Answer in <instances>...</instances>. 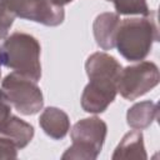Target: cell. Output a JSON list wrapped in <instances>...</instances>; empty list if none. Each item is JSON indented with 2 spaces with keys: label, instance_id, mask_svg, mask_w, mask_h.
<instances>
[{
  "label": "cell",
  "instance_id": "6da1fadb",
  "mask_svg": "<svg viewBox=\"0 0 160 160\" xmlns=\"http://www.w3.org/2000/svg\"><path fill=\"white\" fill-rule=\"evenodd\" d=\"M120 62L111 55L96 51L85 62L89 84L81 94V108L90 114H101L115 100L118 80L121 72Z\"/></svg>",
  "mask_w": 160,
  "mask_h": 160
},
{
  "label": "cell",
  "instance_id": "7a4b0ae2",
  "mask_svg": "<svg viewBox=\"0 0 160 160\" xmlns=\"http://www.w3.org/2000/svg\"><path fill=\"white\" fill-rule=\"evenodd\" d=\"M159 40L156 11L142 18H128L120 21L115 46L128 61H141L151 51L152 44Z\"/></svg>",
  "mask_w": 160,
  "mask_h": 160
},
{
  "label": "cell",
  "instance_id": "3957f363",
  "mask_svg": "<svg viewBox=\"0 0 160 160\" xmlns=\"http://www.w3.org/2000/svg\"><path fill=\"white\" fill-rule=\"evenodd\" d=\"M41 46L30 34L15 31L0 45V64L34 81L41 78Z\"/></svg>",
  "mask_w": 160,
  "mask_h": 160
},
{
  "label": "cell",
  "instance_id": "277c9868",
  "mask_svg": "<svg viewBox=\"0 0 160 160\" xmlns=\"http://www.w3.org/2000/svg\"><path fill=\"white\" fill-rule=\"evenodd\" d=\"M108 125L98 116L85 118L79 120L71 129L70 136L72 140L61 155L62 160H95L105 142Z\"/></svg>",
  "mask_w": 160,
  "mask_h": 160
},
{
  "label": "cell",
  "instance_id": "5b68a950",
  "mask_svg": "<svg viewBox=\"0 0 160 160\" xmlns=\"http://www.w3.org/2000/svg\"><path fill=\"white\" fill-rule=\"evenodd\" d=\"M1 89L8 101L22 115L38 114L44 106V96L36 81L19 74L10 72L1 81Z\"/></svg>",
  "mask_w": 160,
  "mask_h": 160
},
{
  "label": "cell",
  "instance_id": "8992f818",
  "mask_svg": "<svg viewBox=\"0 0 160 160\" xmlns=\"http://www.w3.org/2000/svg\"><path fill=\"white\" fill-rule=\"evenodd\" d=\"M159 68L152 61H139L121 69L118 80V92L126 100H135L158 86Z\"/></svg>",
  "mask_w": 160,
  "mask_h": 160
},
{
  "label": "cell",
  "instance_id": "52a82bcc",
  "mask_svg": "<svg viewBox=\"0 0 160 160\" xmlns=\"http://www.w3.org/2000/svg\"><path fill=\"white\" fill-rule=\"evenodd\" d=\"M15 16L42 24L58 26L65 19L64 6L52 0H0Z\"/></svg>",
  "mask_w": 160,
  "mask_h": 160
},
{
  "label": "cell",
  "instance_id": "ba28073f",
  "mask_svg": "<svg viewBox=\"0 0 160 160\" xmlns=\"http://www.w3.org/2000/svg\"><path fill=\"white\" fill-rule=\"evenodd\" d=\"M120 21L119 15L115 12H101L95 18L92 32L98 46L102 50H111L115 48V39Z\"/></svg>",
  "mask_w": 160,
  "mask_h": 160
},
{
  "label": "cell",
  "instance_id": "9c48e42d",
  "mask_svg": "<svg viewBox=\"0 0 160 160\" xmlns=\"http://www.w3.org/2000/svg\"><path fill=\"white\" fill-rule=\"evenodd\" d=\"M39 125L48 136L55 140H61L70 130V119L64 110L49 106L42 110L39 118Z\"/></svg>",
  "mask_w": 160,
  "mask_h": 160
},
{
  "label": "cell",
  "instance_id": "30bf717a",
  "mask_svg": "<svg viewBox=\"0 0 160 160\" xmlns=\"http://www.w3.org/2000/svg\"><path fill=\"white\" fill-rule=\"evenodd\" d=\"M112 160L120 159H148V154L145 151L144 136L140 130H132L126 132L116 146L112 156Z\"/></svg>",
  "mask_w": 160,
  "mask_h": 160
},
{
  "label": "cell",
  "instance_id": "8fae6325",
  "mask_svg": "<svg viewBox=\"0 0 160 160\" xmlns=\"http://www.w3.org/2000/svg\"><path fill=\"white\" fill-rule=\"evenodd\" d=\"M0 135L10 139L18 149H24L34 138V128L22 119L10 115L9 119L0 126Z\"/></svg>",
  "mask_w": 160,
  "mask_h": 160
},
{
  "label": "cell",
  "instance_id": "7c38bea8",
  "mask_svg": "<svg viewBox=\"0 0 160 160\" xmlns=\"http://www.w3.org/2000/svg\"><path fill=\"white\" fill-rule=\"evenodd\" d=\"M158 105L151 100L134 104L126 112V122L131 129L144 130L158 119Z\"/></svg>",
  "mask_w": 160,
  "mask_h": 160
},
{
  "label": "cell",
  "instance_id": "4fadbf2b",
  "mask_svg": "<svg viewBox=\"0 0 160 160\" xmlns=\"http://www.w3.org/2000/svg\"><path fill=\"white\" fill-rule=\"evenodd\" d=\"M115 6L118 15H142L150 14L146 0H108Z\"/></svg>",
  "mask_w": 160,
  "mask_h": 160
},
{
  "label": "cell",
  "instance_id": "5bb4252c",
  "mask_svg": "<svg viewBox=\"0 0 160 160\" xmlns=\"http://www.w3.org/2000/svg\"><path fill=\"white\" fill-rule=\"evenodd\" d=\"M18 148L8 138L0 135V159H16Z\"/></svg>",
  "mask_w": 160,
  "mask_h": 160
},
{
  "label": "cell",
  "instance_id": "9a60e30c",
  "mask_svg": "<svg viewBox=\"0 0 160 160\" xmlns=\"http://www.w3.org/2000/svg\"><path fill=\"white\" fill-rule=\"evenodd\" d=\"M11 115V104L8 101V98L2 89H0V126L9 119Z\"/></svg>",
  "mask_w": 160,
  "mask_h": 160
},
{
  "label": "cell",
  "instance_id": "2e32d148",
  "mask_svg": "<svg viewBox=\"0 0 160 160\" xmlns=\"http://www.w3.org/2000/svg\"><path fill=\"white\" fill-rule=\"evenodd\" d=\"M8 34H9V30H6V29H4L1 25H0V40H2V39H5L6 36H8Z\"/></svg>",
  "mask_w": 160,
  "mask_h": 160
},
{
  "label": "cell",
  "instance_id": "e0dca14e",
  "mask_svg": "<svg viewBox=\"0 0 160 160\" xmlns=\"http://www.w3.org/2000/svg\"><path fill=\"white\" fill-rule=\"evenodd\" d=\"M52 1H55L56 4H59V5L64 6V5H66V4H70V2H71V1H74V0H52Z\"/></svg>",
  "mask_w": 160,
  "mask_h": 160
},
{
  "label": "cell",
  "instance_id": "ac0fdd59",
  "mask_svg": "<svg viewBox=\"0 0 160 160\" xmlns=\"http://www.w3.org/2000/svg\"><path fill=\"white\" fill-rule=\"evenodd\" d=\"M1 65V64H0ZM0 78H1V68H0Z\"/></svg>",
  "mask_w": 160,
  "mask_h": 160
}]
</instances>
